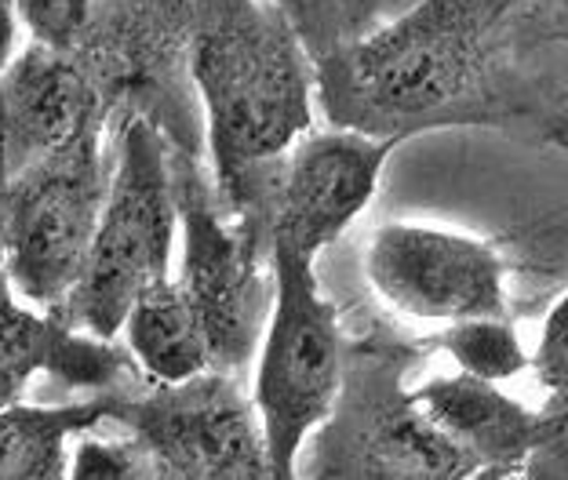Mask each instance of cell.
I'll list each match as a JSON object with an SVG mask.
<instances>
[{
	"mask_svg": "<svg viewBox=\"0 0 568 480\" xmlns=\"http://www.w3.org/2000/svg\"><path fill=\"white\" fill-rule=\"evenodd\" d=\"M521 0H419L405 16L317 55V95L335 127L412 139L507 110Z\"/></svg>",
	"mask_w": 568,
	"mask_h": 480,
	"instance_id": "6da1fadb",
	"label": "cell"
},
{
	"mask_svg": "<svg viewBox=\"0 0 568 480\" xmlns=\"http://www.w3.org/2000/svg\"><path fill=\"white\" fill-rule=\"evenodd\" d=\"M190 70L219 190L237 218L270 233V193L288 146L310 127L314 62L281 0H190Z\"/></svg>",
	"mask_w": 568,
	"mask_h": 480,
	"instance_id": "7a4b0ae2",
	"label": "cell"
},
{
	"mask_svg": "<svg viewBox=\"0 0 568 480\" xmlns=\"http://www.w3.org/2000/svg\"><path fill=\"white\" fill-rule=\"evenodd\" d=\"M175 172L161 127L132 116L113 150L110 186L73 288L51 309L77 331L118 339L135 295L168 277L175 241Z\"/></svg>",
	"mask_w": 568,
	"mask_h": 480,
	"instance_id": "3957f363",
	"label": "cell"
},
{
	"mask_svg": "<svg viewBox=\"0 0 568 480\" xmlns=\"http://www.w3.org/2000/svg\"><path fill=\"white\" fill-rule=\"evenodd\" d=\"M274 298L260 335L252 405L260 415L270 477L300 473L306 437L328 422V411L343 394L346 339L335 306L321 295L314 258L288 248H270Z\"/></svg>",
	"mask_w": 568,
	"mask_h": 480,
	"instance_id": "277c9868",
	"label": "cell"
},
{
	"mask_svg": "<svg viewBox=\"0 0 568 480\" xmlns=\"http://www.w3.org/2000/svg\"><path fill=\"white\" fill-rule=\"evenodd\" d=\"M106 186L110 161L102 150V124L70 135L0 186L4 274L33 306L55 309L73 288Z\"/></svg>",
	"mask_w": 568,
	"mask_h": 480,
	"instance_id": "5b68a950",
	"label": "cell"
},
{
	"mask_svg": "<svg viewBox=\"0 0 568 480\" xmlns=\"http://www.w3.org/2000/svg\"><path fill=\"white\" fill-rule=\"evenodd\" d=\"M106 422L128 426L146 451L153 477H270L260 415L226 371L209 368L183 382H153L150 389L132 379L110 389Z\"/></svg>",
	"mask_w": 568,
	"mask_h": 480,
	"instance_id": "8992f818",
	"label": "cell"
},
{
	"mask_svg": "<svg viewBox=\"0 0 568 480\" xmlns=\"http://www.w3.org/2000/svg\"><path fill=\"white\" fill-rule=\"evenodd\" d=\"M175 207L186 223L183 288L190 292L209 335L212 368L237 375L260 346L270 298H274V277L263 274L270 233L248 218L226 226L197 172H175Z\"/></svg>",
	"mask_w": 568,
	"mask_h": 480,
	"instance_id": "52a82bcc",
	"label": "cell"
},
{
	"mask_svg": "<svg viewBox=\"0 0 568 480\" xmlns=\"http://www.w3.org/2000/svg\"><path fill=\"white\" fill-rule=\"evenodd\" d=\"M408 400L459 451L474 477H568V400L528 408L470 371L434 375Z\"/></svg>",
	"mask_w": 568,
	"mask_h": 480,
	"instance_id": "ba28073f",
	"label": "cell"
},
{
	"mask_svg": "<svg viewBox=\"0 0 568 480\" xmlns=\"http://www.w3.org/2000/svg\"><path fill=\"white\" fill-rule=\"evenodd\" d=\"M365 274L386 306L416 320L510 317L507 258L467 233L386 223L368 241Z\"/></svg>",
	"mask_w": 568,
	"mask_h": 480,
	"instance_id": "9c48e42d",
	"label": "cell"
},
{
	"mask_svg": "<svg viewBox=\"0 0 568 480\" xmlns=\"http://www.w3.org/2000/svg\"><path fill=\"white\" fill-rule=\"evenodd\" d=\"M405 139L335 127L325 135H300L277 164L270 193V248L303 258L343 237V229L376 197L386 157Z\"/></svg>",
	"mask_w": 568,
	"mask_h": 480,
	"instance_id": "30bf717a",
	"label": "cell"
},
{
	"mask_svg": "<svg viewBox=\"0 0 568 480\" xmlns=\"http://www.w3.org/2000/svg\"><path fill=\"white\" fill-rule=\"evenodd\" d=\"M365 379L351 382L343 411H328L332 466L317 473L339 477H474L448 440L397 389L402 371L390 360H365Z\"/></svg>",
	"mask_w": 568,
	"mask_h": 480,
	"instance_id": "8fae6325",
	"label": "cell"
},
{
	"mask_svg": "<svg viewBox=\"0 0 568 480\" xmlns=\"http://www.w3.org/2000/svg\"><path fill=\"white\" fill-rule=\"evenodd\" d=\"M106 92L95 67L73 48L30 44L0 67V186L62 146L70 135L102 124Z\"/></svg>",
	"mask_w": 568,
	"mask_h": 480,
	"instance_id": "7c38bea8",
	"label": "cell"
},
{
	"mask_svg": "<svg viewBox=\"0 0 568 480\" xmlns=\"http://www.w3.org/2000/svg\"><path fill=\"white\" fill-rule=\"evenodd\" d=\"M33 375L88 394H110L135 379V360L124 346L77 331L51 309H26L0 269V408L22 400Z\"/></svg>",
	"mask_w": 568,
	"mask_h": 480,
	"instance_id": "4fadbf2b",
	"label": "cell"
},
{
	"mask_svg": "<svg viewBox=\"0 0 568 480\" xmlns=\"http://www.w3.org/2000/svg\"><path fill=\"white\" fill-rule=\"evenodd\" d=\"M124 349L150 382H183L212 368L209 335L183 280H153L121 324Z\"/></svg>",
	"mask_w": 568,
	"mask_h": 480,
	"instance_id": "5bb4252c",
	"label": "cell"
},
{
	"mask_svg": "<svg viewBox=\"0 0 568 480\" xmlns=\"http://www.w3.org/2000/svg\"><path fill=\"white\" fill-rule=\"evenodd\" d=\"M110 419V394L70 405H4L0 408V480L70 477L67 440L92 433Z\"/></svg>",
	"mask_w": 568,
	"mask_h": 480,
	"instance_id": "9a60e30c",
	"label": "cell"
},
{
	"mask_svg": "<svg viewBox=\"0 0 568 480\" xmlns=\"http://www.w3.org/2000/svg\"><path fill=\"white\" fill-rule=\"evenodd\" d=\"M434 346L456 360L459 371H470L477 379L507 382L518 379L528 368V354L514 331L510 317H467L448 320L445 331L434 335Z\"/></svg>",
	"mask_w": 568,
	"mask_h": 480,
	"instance_id": "2e32d148",
	"label": "cell"
},
{
	"mask_svg": "<svg viewBox=\"0 0 568 480\" xmlns=\"http://www.w3.org/2000/svg\"><path fill=\"white\" fill-rule=\"evenodd\" d=\"M281 8L292 16L303 44L317 59L365 30L383 0H281Z\"/></svg>",
	"mask_w": 568,
	"mask_h": 480,
	"instance_id": "e0dca14e",
	"label": "cell"
},
{
	"mask_svg": "<svg viewBox=\"0 0 568 480\" xmlns=\"http://www.w3.org/2000/svg\"><path fill=\"white\" fill-rule=\"evenodd\" d=\"M16 16L37 44L73 48L92 19V0H16Z\"/></svg>",
	"mask_w": 568,
	"mask_h": 480,
	"instance_id": "ac0fdd59",
	"label": "cell"
},
{
	"mask_svg": "<svg viewBox=\"0 0 568 480\" xmlns=\"http://www.w3.org/2000/svg\"><path fill=\"white\" fill-rule=\"evenodd\" d=\"M77 480H132L153 477V466L132 437L128 440H81L70 459Z\"/></svg>",
	"mask_w": 568,
	"mask_h": 480,
	"instance_id": "d6986e66",
	"label": "cell"
},
{
	"mask_svg": "<svg viewBox=\"0 0 568 480\" xmlns=\"http://www.w3.org/2000/svg\"><path fill=\"white\" fill-rule=\"evenodd\" d=\"M565 309L568 298L561 295L558 303L550 306L547 324H544V339L532 357L536 379L544 386L547 400H568V349H565Z\"/></svg>",
	"mask_w": 568,
	"mask_h": 480,
	"instance_id": "ffe728a7",
	"label": "cell"
},
{
	"mask_svg": "<svg viewBox=\"0 0 568 480\" xmlns=\"http://www.w3.org/2000/svg\"><path fill=\"white\" fill-rule=\"evenodd\" d=\"M16 51V0H0V67Z\"/></svg>",
	"mask_w": 568,
	"mask_h": 480,
	"instance_id": "44dd1931",
	"label": "cell"
}]
</instances>
